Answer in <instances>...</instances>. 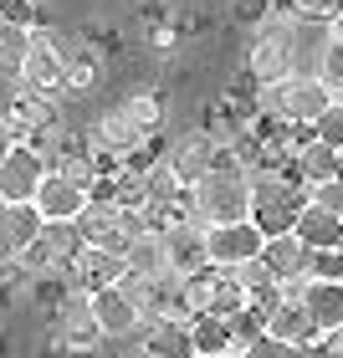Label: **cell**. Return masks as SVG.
Here are the masks:
<instances>
[{"instance_id": "cell-30", "label": "cell", "mask_w": 343, "mask_h": 358, "mask_svg": "<svg viewBox=\"0 0 343 358\" xmlns=\"http://www.w3.org/2000/svg\"><path fill=\"white\" fill-rule=\"evenodd\" d=\"M287 10L298 15L302 26H328L333 15L343 10V0H287Z\"/></svg>"}, {"instance_id": "cell-32", "label": "cell", "mask_w": 343, "mask_h": 358, "mask_svg": "<svg viewBox=\"0 0 343 358\" xmlns=\"http://www.w3.org/2000/svg\"><path fill=\"white\" fill-rule=\"evenodd\" d=\"M307 205L328 210V215L343 220V179H318V185H307Z\"/></svg>"}, {"instance_id": "cell-9", "label": "cell", "mask_w": 343, "mask_h": 358, "mask_svg": "<svg viewBox=\"0 0 343 358\" xmlns=\"http://www.w3.org/2000/svg\"><path fill=\"white\" fill-rule=\"evenodd\" d=\"M67 282H72V292H83V297H97V292L123 282V256H113L103 246H83L67 266Z\"/></svg>"}, {"instance_id": "cell-39", "label": "cell", "mask_w": 343, "mask_h": 358, "mask_svg": "<svg viewBox=\"0 0 343 358\" xmlns=\"http://www.w3.org/2000/svg\"><path fill=\"white\" fill-rule=\"evenodd\" d=\"M128 358H154V353H149V348H144V343H139V348H134V353H128Z\"/></svg>"}, {"instance_id": "cell-16", "label": "cell", "mask_w": 343, "mask_h": 358, "mask_svg": "<svg viewBox=\"0 0 343 358\" xmlns=\"http://www.w3.org/2000/svg\"><path fill=\"white\" fill-rule=\"evenodd\" d=\"M302 313H307V322L318 328V338L333 333V328H343V282H313V276H307Z\"/></svg>"}, {"instance_id": "cell-33", "label": "cell", "mask_w": 343, "mask_h": 358, "mask_svg": "<svg viewBox=\"0 0 343 358\" xmlns=\"http://www.w3.org/2000/svg\"><path fill=\"white\" fill-rule=\"evenodd\" d=\"M307 276L313 282H343V251H313L307 256Z\"/></svg>"}, {"instance_id": "cell-1", "label": "cell", "mask_w": 343, "mask_h": 358, "mask_svg": "<svg viewBox=\"0 0 343 358\" xmlns=\"http://www.w3.org/2000/svg\"><path fill=\"white\" fill-rule=\"evenodd\" d=\"M185 210L200 225H231V220H251V174L236 164H216L185 189Z\"/></svg>"}, {"instance_id": "cell-19", "label": "cell", "mask_w": 343, "mask_h": 358, "mask_svg": "<svg viewBox=\"0 0 343 358\" xmlns=\"http://www.w3.org/2000/svg\"><path fill=\"white\" fill-rule=\"evenodd\" d=\"M123 271L128 276H159V271H169V256H164V231H144L128 241V251H123Z\"/></svg>"}, {"instance_id": "cell-14", "label": "cell", "mask_w": 343, "mask_h": 358, "mask_svg": "<svg viewBox=\"0 0 343 358\" xmlns=\"http://www.w3.org/2000/svg\"><path fill=\"white\" fill-rule=\"evenodd\" d=\"M164 159H169V169L179 174V185L190 189L200 174L216 169V138H210L205 128H190V134H179V138H174V149H169Z\"/></svg>"}, {"instance_id": "cell-5", "label": "cell", "mask_w": 343, "mask_h": 358, "mask_svg": "<svg viewBox=\"0 0 343 358\" xmlns=\"http://www.w3.org/2000/svg\"><path fill=\"white\" fill-rule=\"evenodd\" d=\"M52 338H57V348H62V353H92L97 343H103V328H97L92 302L83 297V292H67V302L57 307Z\"/></svg>"}, {"instance_id": "cell-37", "label": "cell", "mask_w": 343, "mask_h": 358, "mask_svg": "<svg viewBox=\"0 0 343 358\" xmlns=\"http://www.w3.org/2000/svg\"><path fill=\"white\" fill-rule=\"evenodd\" d=\"M10 149H15V138L6 134V123H0V164H6V154H10Z\"/></svg>"}, {"instance_id": "cell-40", "label": "cell", "mask_w": 343, "mask_h": 358, "mask_svg": "<svg viewBox=\"0 0 343 358\" xmlns=\"http://www.w3.org/2000/svg\"><path fill=\"white\" fill-rule=\"evenodd\" d=\"M210 358H241V353H236V348H231V353H210Z\"/></svg>"}, {"instance_id": "cell-11", "label": "cell", "mask_w": 343, "mask_h": 358, "mask_svg": "<svg viewBox=\"0 0 343 358\" xmlns=\"http://www.w3.org/2000/svg\"><path fill=\"white\" fill-rule=\"evenodd\" d=\"M164 256H169V271H179V276L210 266V262H205V225L195 220V215L169 220V225H164Z\"/></svg>"}, {"instance_id": "cell-6", "label": "cell", "mask_w": 343, "mask_h": 358, "mask_svg": "<svg viewBox=\"0 0 343 358\" xmlns=\"http://www.w3.org/2000/svg\"><path fill=\"white\" fill-rule=\"evenodd\" d=\"M261 236L251 220H231V225H205V262L210 266H241L261 256Z\"/></svg>"}, {"instance_id": "cell-41", "label": "cell", "mask_w": 343, "mask_h": 358, "mask_svg": "<svg viewBox=\"0 0 343 358\" xmlns=\"http://www.w3.org/2000/svg\"><path fill=\"white\" fill-rule=\"evenodd\" d=\"M333 179H343V154H338V174H333Z\"/></svg>"}, {"instance_id": "cell-7", "label": "cell", "mask_w": 343, "mask_h": 358, "mask_svg": "<svg viewBox=\"0 0 343 358\" xmlns=\"http://www.w3.org/2000/svg\"><path fill=\"white\" fill-rule=\"evenodd\" d=\"M41 174H46V159L26 143H15L0 164V205H31L41 189Z\"/></svg>"}, {"instance_id": "cell-24", "label": "cell", "mask_w": 343, "mask_h": 358, "mask_svg": "<svg viewBox=\"0 0 343 358\" xmlns=\"http://www.w3.org/2000/svg\"><path fill=\"white\" fill-rule=\"evenodd\" d=\"M292 169H298L302 185H318V179H333L338 174V149H328L323 138H307L298 154H292Z\"/></svg>"}, {"instance_id": "cell-13", "label": "cell", "mask_w": 343, "mask_h": 358, "mask_svg": "<svg viewBox=\"0 0 343 358\" xmlns=\"http://www.w3.org/2000/svg\"><path fill=\"white\" fill-rule=\"evenodd\" d=\"M36 215L41 220H77L83 215V205H88V189L83 185H72L67 174H57V169H46L41 174V189H36Z\"/></svg>"}, {"instance_id": "cell-22", "label": "cell", "mask_w": 343, "mask_h": 358, "mask_svg": "<svg viewBox=\"0 0 343 358\" xmlns=\"http://www.w3.org/2000/svg\"><path fill=\"white\" fill-rule=\"evenodd\" d=\"M36 231H41L36 205H0V246H6L10 256L26 251L31 241H36Z\"/></svg>"}, {"instance_id": "cell-29", "label": "cell", "mask_w": 343, "mask_h": 358, "mask_svg": "<svg viewBox=\"0 0 343 358\" xmlns=\"http://www.w3.org/2000/svg\"><path fill=\"white\" fill-rule=\"evenodd\" d=\"M144 179H149L154 205H179V200H185V185H179V174L169 169V159H154V164L144 169Z\"/></svg>"}, {"instance_id": "cell-4", "label": "cell", "mask_w": 343, "mask_h": 358, "mask_svg": "<svg viewBox=\"0 0 343 358\" xmlns=\"http://www.w3.org/2000/svg\"><path fill=\"white\" fill-rule=\"evenodd\" d=\"M72 225H77V236H83V246H103V251H113V256H123L128 241L144 231V215L118 210L113 200H88L83 215H77Z\"/></svg>"}, {"instance_id": "cell-28", "label": "cell", "mask_w": 343, "mask_h": 358, "mask_svg": "<svg viewBox=\"0 0 343 358\" xmlns=\"http://www.w3.org/2000/svg\"><path fill=\"white\" fill-rule=\"evenodd\" d=\"M97 83V57L88 52V46H72L67 52V77H62V92L77 97V92H88Z\"/></svg>"}, {"instance_id": "cell-31", "label": "cell", "mask_w": 343, "mask_h": 358, "mask_svg": "<svg viewBox=\"0 0 343 358\" xmlns=\"http://www.w3.org/2000/svg\"><path fill=\"white\" fill-rule=\"evenodd\" d=\"M313 138H323L328 149H338V154H343V97H333L328 113H323V118L313 123Z\"/></svg>"}, {"instance_id": "cell-3", "label": "cell", "mask_w": 343, "mask_h": 358, "mask_svg": "<svg viewBox=\"0 0 343 358\" xmlns=\"http://www.w3.org/2000/svg\"><path fill=\"white\" fill-rule=\"evenodd\" d=\"M77 251H83V236H77L72 220H41L36 241H31L26 251H15V262H21V271L36 282V276H67Z\"/></svg>"}, {"instance_id": "cell-27", "label": "cell", "mask_w": 343, "mask_h": 358, "mask_svg": "<svg viewBox=\"0 0 343 358\" xmlns=\"http://www.w3.org/2000/svg\"><path fill=\"white\" fill-rule=\"evenodd\" d=\"M313 77L323 87H328V97H343V41H323L318 57H313Z\"/></svg>"}, {"instance_id": "cell-2", "label": "cell", "mask_w": 343, "mask_h": 358, "mask_svg": "<svg viewBox=\"0 0 343 358\" xmlns=\"http://www.w3.org/2000/svg\"><path fill=\"white\" fill-rule=\"evenodd\" d=\"M67 52L72 41L62 36L57 26H31V52L21 62V72H15V83L21 92H41V97H57L62 92V77H67Z\"/></svg>"}, {"instance_id": "cell-23", "label": "cell", "mask_w": 343, "mask_h": 358, "mask_svg": "<svg viewBox=\"0 0 343 358\" xmlns=\"http://www.w3.org/2000/svg\"><path fill=\"white\" fill-rule=\"evenodd\" d=\"M190 338H195V358L231 353V348H236L231 317H216V313H195V317H190Z\"/></svg>"}, {"instance_id": "cell-21", "label": "cell", "mask_w": 343, "mask_h": 358, "mask_svg": "<svg viewBox=\"0 0 343 358\" xmlns=\"http://www.w3.org/2000/svg\"><path fill=\"white\" fill-rule=\"evenodd\" d=\"M118 113H123V118L139 128L144 138H154L159 128H164V113H169V108H164V92H154V87H139V92H128L123 103H118Z\"/></svg>"}, {"instance_id": "cell-17", "label": "cell", "mask_w": 343, "mask_h": 358, "mask_svg": "<svg viewBox=\"0 0 343 358\" xmlns=\"http://www.w3.org/2000/svg\"><path fill=\"white\" fill-rule=\"evenodd\" d=\"M292 236H298L307 251H338L343 246V220L328 215V210H318V205H302L298 220H292Z\"/></svg>"}, {"instance_id": "cell-20", "label": "cell", "mask_w": 343, "mask_h": 358, "mask_svg": "<svg viewBox=\"0 0 343 358\" xmlns=\"http://www.w3.org/2000/svg\"><path fill=\"white\" fill-rule=\"evenodd\" d=\"M267 338H276V343H292V348H307V343H318V328L307 322L302 302H276L272 317H267Z\"/></svg>"}, {"instance_id": "cell-34", "label": "cell", "mask_w": 343, "mask_h": 358, "mask_svg": "<svg viewBox=\"0 0 343 358\" xmlns=\"http://www.w3.org/2000/svg\"><path fill=\"white\" fill-rule=\"evenodd\" d=\"M241 358H302V348H292V343H276V338H267L261 333L256 343H246V348H236Z\"/></svg>"}, {"instance_id": "cell-8", "label": "cell", "mask_w": 343, "mask_h": 358, "mask_svg": "<svg viewBox=\"0 0 343 358\" xmlns=\"http://www.w3.org/2000/svg\"><path fill=\"white\" fill-rule=\"evenodd\" d=\"M88 143H92V154L113 159V164H128L134 154H144V149H149V138H144V134H139V128L123 118L118 108H108L103 118H97V123L88 128Z\"/></svg>"}, {"instance_id": "cell-35", "label": "cell", "mask_w": 343, "mask_h": 358, "mask_svg": "<svg viewBox=\"0 0 343 358\" xmlns=\"http://www.w3.org/2000/svg\"><path fill=\"white\" fill-rule=\"evenodd\" d=\"M236 282L246 287V297H256V292H267V287H276L272 276H267V266L256 262V256H251V262H241V266H236Z\"/></svg>"}, {"instance_id": "cell-12", "label": "cell", "mask_w": 343, "mask_h": 358, "mask_svg": "<svg viewBox=\"0 0 343 358\" xmlns=\"http://www.w3.org/2000/svg\"><path fill=\"white\" fill-rule=\"evenodd\" d=\"M328 87L318 83L313 72H298V77H287L282 83V123H307L313 128L323 113H328Z\"/></svg>"}, {"instance_id": "cell-10", "label": "cell", "mask_w": 343, "mask_h": 358, "mask_svg": "<svg viewBox=\"0 0 343 358\" xmlns=\"http://www.w3.org/2000/svg\"><path fill=\"white\" fill-rule=\"evenodd\" d=\"M88 302H92V317H97V328H103V338H134V333H144V307L123 292V282L108 287V292H97V297H88Z\"/></svg>"}, {"instance_id": "cell-38", "label": "cell", "mask_w": 343, "mask_h": 358, "mask_svg": "<svg viewBox=\"0 0 343 358\" xmlns=\"http://www.w3.org/2000/svg\"><path fill=\"white\" fill-rule=\"evenodd\" d=\"M328 36H333V41H343V10H338L333 21H328Z\"/></svg>"}, {"instance_id": "cell-26", "label": "cell", "mask_w": 343, "mask_h": 358, "mask_svg": "<svg viewBox=\"0 0 343 358\" xmlns=\"http://www.w3.org/2000/svg\"><path fill=\"white\" fill-rule=\"evenodd\" d=\"M31 52V26L21 21H0V77H15Z\"/></svg>"}, {"instance_id": "cell-15", "label": "cell", "mask_w": 343, "mask_h": 358, "mask_svg": "<svg viewBox=\"0 0 343 358\" xmlns=\"http://www.w3.org/2000/svg\"><path fill=\"white\" fill-rule=\"evenodd\" d=\"M307 256H313V251H307L292 231H282V236H267V241H261V256H256V262L267 266V276H272L276 287H282V282L307 276Z\"/></svg>"}, {"instance_id": "cell-25", "label": "cell", "mask_w": 343, "mask_h": 358, "mask_svg": "<svg viewBox=\"0 0 343 358\" xmlns=\"http://www.w3.org/2000/svg\"><path fill=\"white\" fill-rule=\"evenodd\" d=\"M113 205H118V210H134V215H144V210L154 205L144 169H118V174H113Z\"/></svg>"}, {"instance_id": "cell-18", "label": "cell", "mask_w": 343, "mask_h": 358, "mask_svg": "<svg viewBox=\"0 0 343 358\" xmlns=\"http://www.w3.org/2000/svg\"><path fill=\"white\" fill-rule=\"evenodd\" d=\"M144 348L154 358H195L190 317H164V322H144Z\"/></svg>"}, {"instance_id": "cell-36", "label": "cell", "mask_w": 343, "mask_h": 358, "mask_svg": "<svg viewBox=\"0 0 343 358\" xmlns=\"http://www.w3.org/2000/svg\"><path fill=\"white\" fill-rule=\"evenodd\" d=\"M323 358H343V328L323 333Z\"/></svg>"}]
</instances>
